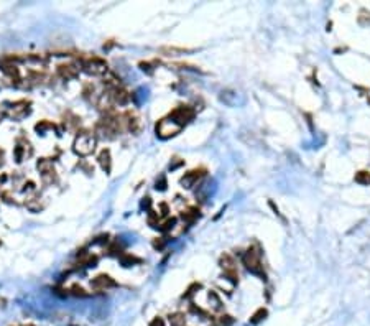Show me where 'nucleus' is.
Segmentation results:
<instances>
[{"mask_svg":"<svg viewBox=\"0 0 370 326\" xmlns=\"http://www.w3.org/2000/svg\"><path fill=\"white\" fill-rule=\"evenodd\" d=\"M127 127L129 130L132 132H137L138 127H140V121H138V117H134V116H127Z\"/></svg>","mask_w":370,"mask_h":326,"instance_id":"nucleus-17","label":"nucleus"},{"mask_svg":"<svg viewBox=\"0 0 370 326\" xmlns=\"http://www.w3.org/2000/svg\"><path fill=\"white\" fill-rule=\"evenodd\" d=\"M181 129H183L181 125L176 124L171 117L161 119V121L156 124V135L165 140V138H170V137H175L176 134H180Z\"/></svg>","mask_w":370,"mask_h":326,"instance_id":"nucleus-3","label":"nucleus"},{"mask_svg":"<svg viewBox=\"0 0 370 326\" xmlns=\"http://www.w3.org/2000/svg\"><path fill=\"white\" fill-rule=\"evenodd\" d=\"M58 71H59V75L66 79H74L79 75V68H76L74 64H61Z\"/></svg>","mask_w":370,"mask_h":326,"instance_id":"nucleus-11","label":"nucleus"},{"mask_svg":"<svg viewBox=\"0 0 370 326\" xmlns=\"http://www.w3.org/2000/svg\"><path fill=\"white\" fill-rule=\"evenodd\" d=\"M115 285L117 283L112 280L109 275H99V277L94 278V280H92V287L97 288V290H107V288L115 287Z\"/></svg>","mask_w":370,"mask_h":326,"instance_id":"nucleus-9","label":"nucleus"},{"mask_svg":"<svg viewBox=\"0 0 370 326\" xmlns=\"http://www.w3.org/2000/svg\"><path fill=\"white\" fill-rule=\"evenodd\" d=\"M9 114L13 119H22V117H25L26 114H28V104H26V102H18L15 105H12V109H10Z\"/></svg>","mask_w":370,"mask_h":326,"instance_id":"nucleus-10","label":"nucleus"},{"mask_svg":"<svg viewBox=\"0 0 370 326\" xmlns=\"http://www.w3.org/2000/svg\"><path fill=\"white\" fill-rule=\"evenodd\" d=\"M242 262L245 265V269L252 272V274H257L262 278H265V272H263V265H262V256L257 247L247 249V252L242 257Z\"/></svg>","mask_w":370,"mask_h":326,"instance_id":"nucleus-1","label":"nucleus"},{"mask_svg":"<svg viewBox=\"0 0 370 326\" xmlns=\"http://www.w3.org/2000/svg\"><path fill=\"white\" fill-rule=\"evenodd\" d=\"M354 182L362 185V186H368L370 185V171H367V170L357 171V173H355V176H354Z\"/></svg>","mask_w":370,"mask_h":326,"instance_id":"nucleus-13","label":"nucleus"},{"mask_svg":"<svg viewBox=\"0 0 370 326\" xmlns=\"http://www.w3.org/2000/svg\"><path fill=\"white\" fill-rule=\"evenodd\" d=\"M150 326H165V321L161 320V318H155V320L150 323Z\"/></svg>","mask_w":370,"mask_h":326,"instance_id":"nucleus-20","label":"nucleus"},{"mask_svg":"<svg viewBox=\"0 0 370 326\" xmlns=\"http://www.w3.org/2000/svg\"><path fill=\"white\" fill-rule=\"evenodd\" d=\"M83 69L91 76H104L107 73V63L101 58H86L81 61Z\"/></svg>","mask_w":370,"mask_h":326,"instance_id":"nucleus-4","label":"nucleus"},{"mask_svg":"<svg viewBox=\"0 0 370 326\" xmlns=\"http://www.w3.org/2000/svg\"><path fill=\"white\" fill-rule=\"evenodd\" d=\"M191 50H186V48H175V46H171V48H161V53H165L167 56H176V55H184V53H189Z\"/></svg>","mask_w":370,"mask_h":326,"instance_id":"nucleus-15","label":"nucleus"},{"mask_svg":"<svg viewBox=\"0 0 370 326\" xmlns=\"http://www.w3.org/2000/svg\"><path fill=\"white\" fill-rule=\"evenodd\" d=\"M181 218L184 219V221H188V223H193L196 218H199V211H197V209H194V208H191V209H188L186 212H183V214H181Z\"/></svg>","mask_w":370,"mask_h":326,"instance_id":"nucleus-16","label":"nucleus"},{"mask_svg":"<svg viewBox=\"0 0 370 326\" xmlns=\"http://www.w3.org/2000/svg\"><path fill=\"white\" fill-rule=\"evenodd\" d=\"M232 323H234V318L229 315H222L219 318V326H232Z\"/></svg>","mask_w":370,"mask_h":326,"instance_id":"nucleus-18","label":"nucleus"},{"mask_svg":"<svg viewBox=\"0 0 370 326\" xmlns=\"http://www.w3.org/2000/svg\"><path fill=\"white\" fill-rule=\"evenodd\" d=\"M204 175H206V171L204 170H191L181 178V185L184 186V188H193V186L199 182Z\"/></svg>","mask_w":370,"mask_h":326,"instance_id":"nucleus-8","label":"nucleus"},{"mask_svg":"<svg viewBox=\"0 0 370 326\" xmlns=\"http://www.w3.org/2000/svg\"><path fill=\"white\" fill-rule=\"evenodd\" d=\"M110 101L114 102V104H118V105H125V104H129L130 102V92L129 91H125L124 88H120V86H117V88L114 89H110Z\"/></svg>","mask_w":370,"mask_h":326,"instance_id":"nucleus-7","label":"nucleus"},{"mask_svg":"<svg viewBox=\"0 0 370 326\" xmlns=\"http://www.w3.org/2000/svg\"><path fill=\"white\" fill-rule=\"evenodd\" d=\"M209 298H211V300H214V310H221V300L217 298V295L214 294V292H211Z\"/></svg>","mask_w":370,"mask_h":326,"instance_id":"nucleus-19","label":"nucleus"},{"mask_svg":"<svg viewBox=\"0 0 370 326\" xmlns=\"http://www.w3.org/2000/svg\"><path fill=\"white\" fill-rule=\"evenodd\" d=\"M219 265L224 270V275H226L229 280H232L234 283H239V272H237V262L235 259L230 254H222L219 257Z\"/></svg>","mask_w":370,"mask_h":326,"instance_id":"nucleus-5","label":"nucleus"},{"mask_svg":"<svg viewBox=\"0 0 370 326\" xmlns=\"http://www.w3.org/2000/svg\"><path fill=\"white\" fill-rule=\"evenodd\" d=\"M96 143H97V138L94 134H91V132H83V134H79L74 140V152L81 157H88L96 150Z\"/></svg>","mask_w":370,"mask_h":326,"instance_id":"nucleus-2","label":"nucleus"},{"mask_svg":"<svg viewBox=\"0 0 370 326\" xmlns=\"http://www.w3.org/2000/svg\"><path fill=\"white\" fill-rule=\"evenodd\" d=\"M267 316H268V310L267 308H259L252 315V318H250V323H252V324H259L260 321L265 320Z\"/></svg>","mask_w":370,"mask_h":326,"instance_id":"nucleus-14","label":"nucleus"},{"mask_svg":"<svg viewBox=\"0 0 370 326\" xmlns=\"http://www.w3.org/2000/svg\"><path fill=\"white\" fill-rule=\"evenodd\" d=\"M2 163H4V154L0 152V165H2Z\"/></svg>","mask_w":370,"mask_h":326,"instance_id":"nucleus-21","label":"nucleus"},{"mask_svg":"<svg viewBox=\"0 0 370 326\" xmlns=\"http://www.w3.org/2000/svg\"><path fill=\"white\" fill-rule=\"evenodd\" d=\"M99 163H101L102 170L104 171H110V166H112V162H110V152L109 150H102L101 155H99Z\"/></svg>","mask_w":370,"mask_h":326,"instance_id":"nucleus-12","label":"nucleus"},{"mask_svg":"<svg viewBox=\"0 0 370 326\" xmlns=\"http://www.w3.org/2000/svg\"><path fill=\"white\" fill-rule=\"evenodd\" d=\"M194 116H196V112H194L193 107H189V105H181V107H178V109H175L173 112H171L170 117L173 119L176 124H180L181 127H184L188 122L193 121Z\"/></svg>","mask_w":370,"mask_h":326,"instance_id":"nucleus-6","label":"nucleus"}]
</instances>
